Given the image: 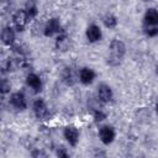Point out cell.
I'll return each instance as SVG.
<instances>
[{"instance_id": "cell-1", "label": "cell", "mask_w": 158, "mask_h": 158, "mask_svg": "<svg viewBox=\"0 0 158 158\" xmlns=\"http://www.w3.org/2000/svg\"><path fill=\"white\" fill-rule=\"evenodd\" d=\"M109 52H110V56L107 58V63L112 67H116L121 63L126 53V46L121 40L114 38L109 44Z\"/></svg>"}, {"instance_id": "cell-2", "label": "cell", "mask_w": 158, "mask_h": 158, "mask_svg": "<svg viewBox=\"0 0 158 158\" xmlns=\"http://www.w3.org/2000/svg\"><path fill=\"white\" fill-rule=\"evenodd\" d=\"M60 32H63V28H62V25H60L59 20L56 19V17L49 19V20L46 22L44 27H43V35H44L46 37L57 36V35H59Z\"/></svg>"}, {"instance_id": "cell-3", "label": "cell", "mask_w": 158, "mask_h": 158, "mask_svg": "<svg viewBox=\"0 0 158 158\" xmlns=\"http://www.w3.org/2000/svg\"><path fill=\"white\" fill-rule=\"evenodd\" d=\"M115 137H116V132H115L114 126H111V125H102L99 128V138H100V141L104 144H106V146L111 144L114 142Z\"/></svg>"}, {"instance_id": "cell-4", "label": "cell", "mask_w": 158, "mask_h": 158, "mask_svg": "<svg viewBox=\"0 0 158 158\" xmlns=\"http://www.w3.org/2000/svg\"><path fill=\"white\" fill-rule=\"evenodd\" d=\"M32 110H33V114H35V116L37 117V120H41V121H42V120H46V118L48 117V115H49L48 107H47L44 100L41 99V98H38V99H36V100L33 101V104H32Z\"/></svg>"}, {"instance_id": "cell-5", "label": "cell", "mask_w": 158, "mask_h": 158, "mask_svg": "<svg viewBox=\"0 0 158 158\" xmlns=\"http://www.w3.org/2000/svg\"><path fill=\"white\" fill-rule=\"evenodd\" d=\"M28 20H30V17L25 9H20L12 15V23L17 31H23Z\"/></svg>"}, {"instance_id": "cell-6", "label": "cell", "mask_w": 158, "mask_h": 158, "mask_svg": "<svg viewBox=\"0 0 158 158\" xmlns=\"http://www.w3.org/2000/svg\"><path fill=\"white\" fill-rule=\"evenodd\" d=\"M96 96L99 98V100L102 102V104H106V102H110L114 98V93H112V89L110 85L105 84V83H101L98 85V91H96Z\"/></svg>"}, {"instance_id": "cell-7", "label": "cell", "mask_w": 158, "mask_h": 158, "mask_svg": "<svg viewBox=\"0 0 158 158\" xmlns=\"http://www.w3.org/2000/svg\"><path fill=\"white\" fill-rule=\"evenodd\" d=\"M63 136H64L65 141L69 143V146L75 147L77 143H78V141H79L80 132H79V130L75 126H67L63 130Z\"/></svg>"}, {"instance_id": "cell-8", "label": "cell", "mask_w": 158, "mask_h": 158, "mask_svg": "<svg viewBox=\"0 0 158 158\" xmlns=\"http://www.w3.org/2000/svg\"><path fill=\"white\" fill-rule=\"evenodd\" d=\"M10 104L12 107H15L16 110L19 111H23L26 107H27V101H26V98L22 93L20 91H16V93H12L10 95V99H9Z\"/></svg>"}, {"instance_id": "cell-9", "label": "cell", "mask_w": 158, "mask_h": 158, "mask_svg": "<svg viewBox=\"0 0 158 158\" xmlns=\"http://www.w3.org/2000/svg\"><path fill=\"white\" fill-rule=\"evenodd\" d=\"M85 36H86V40L90 43H95V42H99L102 38V31H101L100 26H98L95 23H91L86 27Z\"/></svg>"}, {"instance_id": "cell-10", "label": "cell", "mask_w": 158, "mask_h": 158, "mask_svg": "<svg viewBox=\"0 0 158 158\" xmlns=\"http://www.w3.org/2000/svg\"><path fill=\"white\" fill-rule=\"evenodd\" d=\"M26 84L30 89H32L33 93H40L42 90V79L36 73H28L26 77Z\"/></svg>"}, {"instance_id": "cell-11", "label": "cell", "mask_w": 158, "mask_h": 158, "mask_svg": "<svg viewBox=\"0 0 158 158\" xmlns=\"http://www.w3.org/2000/svg\"><path fill=\"white\" fill-rule=\"evenodd\" d=\"M95 77H96L95 72H94L91 68H89V67L81 68V69L79 70V73H78L79 81H80L81 84H84V85H90V84L94 81Z\"/></svg>"}, {"instance_id": "cell-12", "label": "cell", "mask_w": 158, "mask_h": 158, "mask_svg": "<svg viewBox=\"0 0 158 158\" xmlns=\"http://www.w3.org/2000/svg\"><path fill=\"white\" fill-rule=\"evenodd\" d=\"M158 26V10L151 7L147 9L143 15V27Z\"/></svg>"}, {"instance_id": "cell-13", "label": "cell", "mask_w": 158, "mask_h": 158, "mask_svg": "<svg viewBox=\"0 0 158 158\" xmlns=\"http://www.w3.org/2000/svg\"><path fill=\"white\" fill-rule=\"evenodd\" d=\"M54 43H56V48H57L58 51L65 52V51H68L69 47H70V38H69V36L63 31V32H60L59 35H57Z\"/></svg>"}, {"instance_id": "cell-14", "label": "cell", "mask_w": 158, "mask_h": 158, "mask_svg": "<svg viewBox=\"0 0 158 158\" xmlns=\"http://www.w3.org/2000/svg\"><path fill=\"white\" fill-rule=\"evenodd\" d=\"M1 41L5 46L11 47L15 43V31L11 26H5L1 31Z\"/></svg>"}, {"instance_id": "cell-15", "label": "cell", "mask_w": 158, "mask_h": 158, "mask_svg": "<svg viewBox=\"0 0 158 158\" xmlns=\"http://www.w3.org/2000/svg\"><path fill=\"white\" fill-rule=\"evenodd\" d=\"M25 10L28 15L30 19H33L37 16V12H38V9H37V4L35 0H28L26 2V6H25Z\"/></svg>"}, {"instance_id": "cell-16", "label": "cell", "mask_w": 158, "mask_h": 158, "mask_svg": "<svg viewBox=\"0 0 158 158\" xmlns=\"http://www.w3.org/2000/svg\"><path fill=\"white\" fill-rule=\"evenodd\" d=\"M102 22L105 25V27L107 28H115L117 26V17L112 14H106L102 17Z\"/></svg>"}, {"instance_id": "cell-17", "label": "cell", "mask_w": 158, "mask_h": 158, "mask_svg": "<svg viewBox=\"0 0 158 158\" xmlns=\"http://www.w3.org/2000/svg\"><path fill=\"white\" fill-rule=\"evenodd\" d=\"M62 77H63V80H64L68 85H73L74 81H75V75L73 74L72 68H64Z\"/></svg>"}, {"instance_id": "cell-18", "label": "cell", "mask_w": 158, "mask_h": 158, "mask_svg": "<svg viewBox=\"0 0 158 158\" xmlns=\"http://www.w3.org/2000/svg\"><path fill=\"white\" fill-rule=\"evenodd\" d=\"M91 114H93V118L95 122H101L106 118V112L102 109H96V110L91 111Z\"/></svg>"}, {"instance_id": "cell-19", "label": "cell", "mask_w": 158, "mask_h": 158, "mask_svg": "<svg viewBox=\"0 0 158 158\" xmlns=\"http://www.w3.org/2000/svg\"><path fill=\"white\" fill-rule=\"evenodd\" d=\"M143 32L148 37H156L158 35V26H151V27H143Z\"/></svg>"}, {"instance_id": "cell-20", "label": "cell", "mask_w": 158, "mask_h": 158, "mask_svg": "<svg viewBox=\"0 0 158 158\" xmlns=\"http://www.w3.org/2000/svg\"><path fill=\"white\" fill-rule=\"evenodd\" d=\"M57 156H58L59 158H67V157H69V154L65 152V149H64L63 147L58 148V151H57Z\"/></svg>"}, {"instance_id": "cell-21", "label": "cell", "mask_w": 158, "mask_h": 158, "mask_svg": "<svg viewBox=\"0 0 158 158\" xmlns=\"http://www.w3.org/2000/svg\"><path fill=\"white\" fill-rule=\"evenodd\" d=\"M1 89H2V94L7 93V91H9V89H10V84L7 85V84H6V81H5V80H2V85H1Z\"/></svg>"}, {"instance_id": "cell-22", "label": "cell", "mask_w": 158, "mask_h": 158, "mask_svg": "<svg viewBox=\"0 0 158 158\" xmlns=\"http://www.w3.org/2000/svg\"><path fill=\"white\" fill-rule=\"evenodd\" d=\"M156 111H157V114H158V101H157V104H156Z\"/></svg>"}, {"instance_id": "cell-23", "label": "cell", "mask_w": 158, "mask_h": 158, "mask_svg": "<svg viewBox=\"0 0 158 158\" xmlns=\"http://www.w3.org/2000/svg\"><path fill=\"white\" fill-rule=\"evenodd\" d=\"M143 1H151V0H143Z\"/></svg>"}, {"instance_id": "cell-24", "label": "cell", "mask_w": 158, "mask_h": 158, "mask_svg": "<svg viewBox=\"0 0 158 158\" xmlns=\"http://www.w3.org/2000/svg\"><path fill=\"white\" fill-rule=\"evenodd\" d=\"M157 73H158V65H157Z\"/></svg>"}]
</instances>
